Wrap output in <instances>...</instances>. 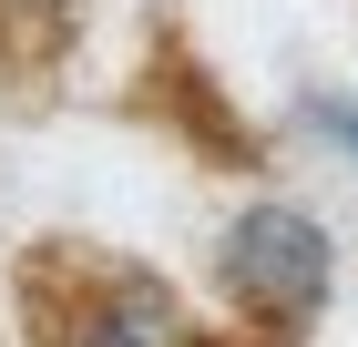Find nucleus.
I'll use <instances>...</instances> for the list:
<instances>
[{
	"label": "nucleus",
	"instance_id": "f257e3e1",
	"mask_svg": "<svg viewBox=\"0 0 358 347\" xmlns=\"http://www.w3.org/2000/svg\"><path fill=\"white\" fill-rule=\"evenodd\" d=\"M215 276H225V296H236L246 317H266L276 337H297V327L328 307L338 256H328V225H317V214L246 205L236 225H225V245H215Z\"/></svg>",
	"mask_w": 358,
	"mask_h": 347
},
{
	"label": "nucleus",
	"instance_id": "f03ea898",
	"mask_svg": "<svg viewBox=\"0 0 358 347\" xmlns=\"http://www.w3.org/2000/svg\"><path fill=\"white\" fill-rule=\"evenodd\" d=\"M72 347H194V317L174 307L164 276H103L92 286V307L72 317Z\"/></svg>",
	"mask_w": 358,
	"mask_h": 347
},
{
	"label": "nucleus",
	"instance_id": "7ed1b4c3",
	"mask_svg": "<svg viewBox=\"0 0 358 347\" xmlns=\"http://www.w3.org/2000/svg\"><path fill=\"white\" fill-rule=\"evenodd\" d=\"M317 123H328V133H338V143H348V154H358V103H328V112H317Z\"/></svg>",
	"mask_w": 358,
	"mask_h": 347
}]
</instances>
